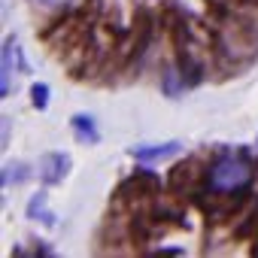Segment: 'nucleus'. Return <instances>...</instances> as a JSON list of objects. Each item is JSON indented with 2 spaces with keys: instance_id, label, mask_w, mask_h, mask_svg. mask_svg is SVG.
<instances>
[{
  "instance_id": "nucleus-3",
  "label": "nucleus",
  "mask_w": 258,
  "mask_h": 258,
  "mask_svg": "<svg viewBox=\"0 0 258 258\" xmlns=\"http://www.w3.org/2000/svg\"><path fill=\"white\" fill-rule=\"evenodd\" d=\"M118 201H131V204H140V201H149L158 195V176L152 170H134L121 185H118Z\"/></svg>"
},
{
  "instance_id": "nucleus-12",
  "label": "nucleus",
  "mask_w": 258,
  "mask_h": 258,
  "mask_svg": "<svg viewBox=\"0 0 258 258\" xmlns=\"http://www.w3.org/2000/svg\"><path fill=\"white\" fill-rule=\"evenodd\" d=\"M40 7H67V0H37Z\"/></svg>"
},
{
  "instance_id": "nucleus-5",
  "label": "nucleus",
  "mask_w": 258,
  "mask_h": 258,
  "mask_svg": "<svg viewBox=\"0 0 258 258\" xmlns=\"http://www.w3.org/2000/svg\"><path fill=\"white\" fill-rule=\"evenodd\" d=\"M64 167H67V155H46L43 158V182H58L61 176H64Z\"/></svg>"
},
{
  "instance_id": "nucleus-9",
  "label": "nucleus",
  "mask_w": 258,
  "mask_h": 258,
  "mask_svg": "<svg viewBox=\"0 0 258 258\" xmlns=\"http://www.w3.org/2000/svg\"><path fill=\"white\" fill-rule=\"evenodd\" d=\"M204 7H207V13H210L213 22L228 19V0H204Z\"/></svg>"
},
{
  "instance_id": "nucleus-1",
  "label": "nucleus",
  "mask_w": 258,
  "mask_h": 258,
  "mask_svg": "<svg viewBox=\"0 0 258 258\" xmlns=\"http://www.w3.org/2000/svg\"><path fill=\"white\" fill-rule=\"evenodd\" d=\"M252 176H255V164L246 155H240V152L222 155L207 170V188L213 195H240L249 188Z\"/></svg>"
},
{
  "instance_id": "nucleus-4",
  "label": "nucleus",
  "mask_w": 258,
  "mask_h": 258,
  "mask_svg": "<svg viewBox=\"0 0 258 258\" xmlns=\"http://www.w3.org/2000/svg\"><path fill=\"white\" fill-rule=\"evenodd\" d=\"M198 167H201L198 158H188V161L176 164V167L170 170V188L179 191V195L195 191V185H198V179H201V170H198Z\"/></svg>"
},
{
  "instance_id": "nucleus-6",
  "label": "nucleus",
  "mask_w": 258,
  "mask_h": 258,
  "mask_svg": "<svg viewBox=\"0 0 258 258\" xmlns=\"http://www.w3.org/2000/svg\"><path fill=\"white\" fill-rule=\"evenodd\" d=\"M16 61H19V49H16V43L10 40V43L4 46V94L13 88V70H16Z\"/></svg>"
},
{
  "instance_id": "nucleus-7",
  "label": "nucleus",
  "mask_w": 258,
  "mask_h": 258,
  "mask_svg": "<svg viewBox=\"0 0 258 258\" xmlns=\"http://www.w3.org/2000/svg\"><path fill=\"white\" fill-rule=\"evenodd\" d=\"M176 149H179V143H164V146H155V149L140 146V149H134V158H140V161H158V158H170Z\"/></svg>"
},
{
  "instance_id": "nucleus-10",
  "label": "nucleus",
  "mask_w": 258,
  "mask_h": 258,
  "mask_svg": "<svg viewBox=\"0 0 258 258\" xmlns=\"http://www.w3.org/2000/svg\"><path fill=\"white\" fill-rule=\"evenodd\" d=\"M28 210H31V216H40V222H46V225L52 222V213L46 210V198H43V195H37V198L31 201V207H28Z\"/></svg>"
},
{
  "instance_id": "nucleus-8",
  "label": "nucleus",
  "mask_w": 258,
  "mask_h": 258,
  "mask_svg": "<svg viewBox=\"0 0 258 258\" xmlns=\"http://www.w3.org/2000/svg\"><path fill=\"white\" fill-rule=\"evenodd\" d=\"M73 127H76V137L85 140V143H97V131H94V124L88 115H76L73 118Z\"/></svg>"
},
{
  "instance_id": "nucleus-11",
  "label": "nucleus",
  "mask_w": 258,
  "mask_h": 258,
  "mask_svg": "<svg viewBox=\"0 0 258 258\" xmlns=\"http://www.w3.org/2000/svg\"><path fill=\"white\" fill-rule=\"evenodd\" d=\"M31 97H34V103H37V109H46V103H49V88H46V85H34V91H31Z\"/></svg>"
},
{
  "instance_id": "nucleus-2",
  "label": "nucleus",
  "mask_w": 258,
  "mask_h": 258,
  "mask_svg": "<svg viewBox=\"0 0 258 258\" xmlns=\"http://www.w3.org/2000/svg\"><path fill=\"white\" fill-rule=\"evenodd\" d=\"M152 34H155V16L149 10H137L134 25H131V40H127V49H124V58L131 67H137L143 61V55L149 52Z\"/></svg>"
}]
</instances>
